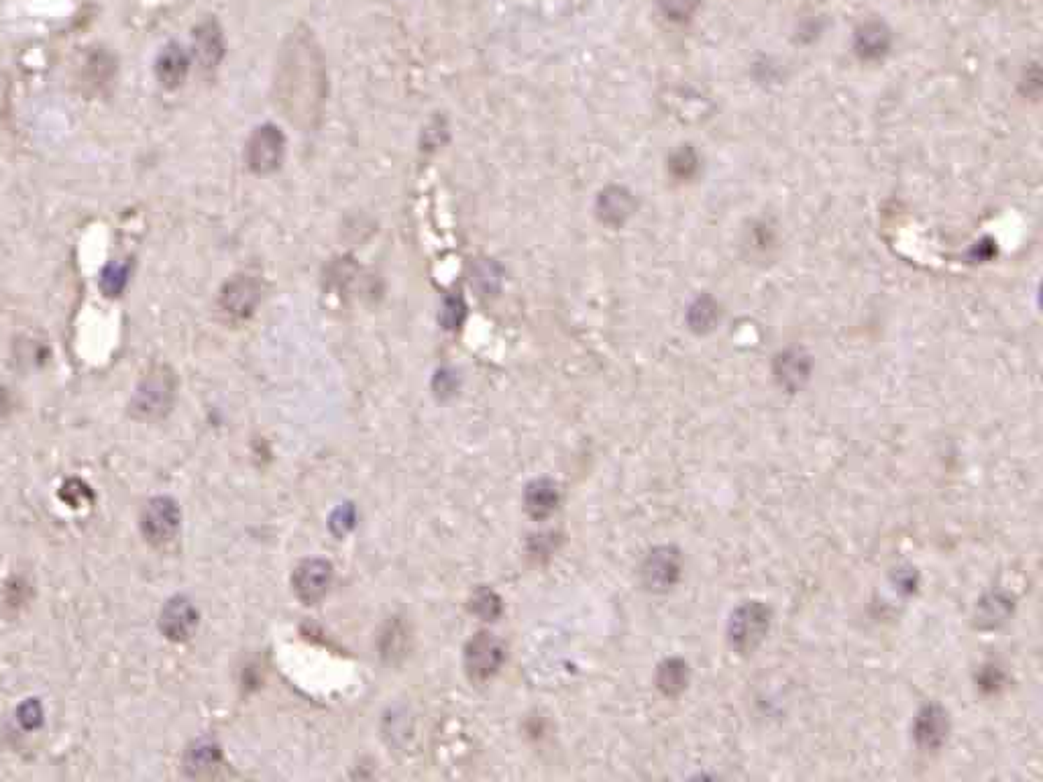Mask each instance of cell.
<instances>
[{"mask_svg":"<svg viewBox=\"0 0 1043 782\" xmlns=\"http://www.w3.org/2000/svg\"><path fill=\"white\" fill-rule=\"evenodd\" d=\"M286 153V137L276 125L259 127L245 149L249 170L255 174L276 172Z\"/></svg>","mask_w":1043,"mask_h":782,"instance_id":"obj_3","label":"cell"},{"mask_svg":"<svg viewBox=\"0 0 1043 782\" xmlns=\"http://www.w3.org/2000/svg\"><path fill=\"white\" fill-rule=\"evenodd\" d=\"M194 53H196V60L200 62V66L206 70L216 68L218 62L223 60V53H225L223 31L214 21H206L196 29Z\"/></svg>","mask_w":1043,"mask_h":782,"instance_id":"obj_13","label":"cell"},{"mask_svg":"<svg viewBox=\"0 0 1043 782\" xmlns=\"http://www.w3.org/2000/svg\"><path fill=\"white\" fill-rule=\"evenodd\" d=\"M950 732V719L948 713L940 705H927L919 711L915 719V742L923 750H936L940 748Z\"/></svg>","mask_w":1043,"mask_h":782,"instance_id":"obj_11","label":"cell"},{"mask_svg":"<svg viewBox=\"0 0 1043 782\" xmlns=\"http://www.w3.org/2000/svg\"><path fill=\"white\" fill-rule=\"evenodd\" d=\"M597 212L608 225H622L632 212V198L622 188H608L597 200Z\"/></svg>","mask_w":1043,"mask_h":782,"instance_id":"obj_15","label":"cell"},{"mask_svg":"<svg viewBox=\"0 0 1043 782\" xmlns=\"http://www.w3.org/2000/svg\"><path fill=\"white\" fill-rule=\"evenodd\" d=\"M190 70V58L184 51L182 45L170 43L166 49L159 53L155 62V76L161 86L166 88H178L186 80Z\"/></svg>","mask_w":1043,"mask_h":782,"instance_id":"obj_12","label":"cell"},{"mask_svg":"<svg viewBox=\"0 0 1043 782\" xmlns=\"http://www.w3.org/2000/svg\"><path fill=\"white\" fill-rule=\"evenodd\" d=\"M504 662V646L487 632L475 634L465 648V668L473 681H487Z\"/></svg>","mask_w":1043,"mask_h":782,"instance_id":"obj_6","label":"cell"},{"mask_svg":"<svg viewBox=\"0 0 1043 782\" xmlns=\"http://www.w3.org/2000/svg\"><path fill=\"white\" fill-rule=\"evenodd\" d=\"M198 628V611L186 597L168 601L161 611V632L174 642H186Z\"/></svg>","mask_w":1043,"mask_h":782,"instance_id":"obj_9","label":"cell"},{"mask_svg":"<svg viewBox=\"0 0 1043 782\" xmlns=\"http://www.w3.org/2000/svg\"><path fill=\"white\" fill-rule=\"evenodd\" d=\"M333 581V567L331 563L322 561V558H306L302 561L294 575H292V587L294 593L302 603H318Z\"/></svg>","mask_w":1043,"mask_h":782,"instance_id":"obj_7","label":"cell"},{"mask_svg":"<svg viewBox=\"0 0 1043 782\" xmlns=\"http://www.w3.org/2000/svg\"><path fill=\"white\" fill-rule=\"evenodd\" d=\"M1009 611H1011V605H1009L1007 597L991 595V597H986L980 603L978 620H980V624H984L988 628H995V626H999V624H1003L1007 620Z\"/></svg>","mask_w":1043,"mask_h":782,"instance_id":"obj_18","label":"cell"},{"mask_svg":"<svg viewBox=\"0 0 1043 782\" xmlns=\"http://www.w3.org/2000/svg\"><path fill=\"white\" fill-rule=\"evenodd\" d=\"M176 400V375L170 367H151L139 381L131 400V412L141 420L166 416Z\"/></svg>","mask_w":1043,"mask_h":782,"instance_id":"obj_2","label":"cell"},{"mask_svg":"<svg viewBox=\"0 0 1043 782\" xmlns=\"http://www.w3.org/2000/svg\"><path fill=\"white\" fill-rule=\"evenodd\" d=\"M809 375V365H807V359L801 357L799 353H785L779 361V377L785 385L789 387H797L801 385Z\"/></svg>","mask_w":1043,"mask_h":782,"instance_id":"obj_19","label":"cell"},{"mask_svg":"<svg viewBox=\"0 0 1043 782\" xmlns=\"http://www.w3.org/2000/svg\"><path fill=\"white\" fill-rule=\"evenodd\" d=\"M324 82L320 47L310 33H294L282 51L276 82L278 100L294 123L316 125L322 113Z\"/></svg>","mask_w":1043,"mask_h":782,"instance_id":"obj_1","label":"cell"},{"mask_svg":"<svg viewBox=\"0 0 1043 782\" xmlns=\"http://www.w3.org/2000/svg\"><path fill=\"white\" fill-rule=\"evenodd\" d=\"M559 506V487L551 479H536L524 491V508L536 518L544 520Z\"/></svg>","mask_w":1043,"mask_h":782,"instance_id":"obj_14","label":"cell"},{"mask_svg":"<svg viewBox=\"0 0 1043 782\" xmlns=\"http://www.w3.org/2000/svg\"><path fill=\"white\" fill-rule=\"evenodd\" d=\"M218 764H221V752L208 740H200L198 744H194L186 758V766L194 774H206L214 770Z\"/></svg>","mask_w":1043,"mask_h":782,"instance_id":"obj_17","label":"cell"},{"mask_svg":"<svg viewBox=\"0 0 1043 782\" xmlns=\"http://www.w3.org/2000/svg\"><path fill=\"white\" fill-rule=\"evenodd\" d=\"M261 298L259 282L251 275H237L223 288L221 306L235 318H247L255 312Z\"/></svg>","mask_w":1043,"mask_h":782,"instance_id":"obj_8","label":"cell"},{"mask_svg":"<svg viewBox=\"0 0 1043 782\" xmlns=\"http://www.w3.org/2000/svg\"><path fill=\"white\" fill-rule=\"evenodd\" d=\"M771 626V611L762 603L742 605L730 622V642L740 652H752L766 636Z\"/></svg>","mask_w":1043,"mask_h":782,"instance_id":"obj_4","label":"cell"},{"mask_svg":"<svg viewBox=\"0 0 1043 782\" xmlns=\"http://www.w3.org/2000/svg\"><path fill=\"white\" fill-rule=\"evenodd\" d=\"M681 575V558L673 548H658L650 552L642 567L644 583L654 591H665L677 583Z\"/></svg>","mask_w":1043,"mask_h":782,"instance_id":"obj_10","label":"cell"},{"mask_svg":"<svg viewBox=\"0 0 1043 782\" xmlns=\"http://www.w3.org/2000/svg\"><path fill=\"white\" fill-rule=\"evenodd\" d=\"M469 607H471V611L475 613L477 618H481L485 622L496 620L500 616V611H502L500 597L493 593L491 589H487V587H481V589H477L473 593V597L469 601Z\"/></svg>","mask_w":1043,"mask_h":782,"instance_id":"obj_20","label":"cell"},{"mask_svg":"<svg viewBox=\"0 0 1043 782\" xmlns=\"http://www.w3.org/2000/svg\"><path fill=\"white\" fill-rule=\"evenodd\" d=\"M689 683V668L683 660H667L658 670V687L667 695L681 693Z\"/></svg>","mask_w":1043,"mask_h":782,"instance_id":"obj_16","label":"cell"},{"mask_svg":"<svg viewBox=\"0 0 1043 782\" xmlns=\"http://www.w3.org/2000/svg\"><path fill=\"white\" fill-rule=\"evenodd\" d=\"M355 524V508L345 504L341 506L339 510H335V514L331 516V530L339 536H345Z\"/></svg>","mask_w":1043,"mask_h":782,"instance_id":"obj_23","label":"cell"},{"mask_svg":"<svg viewBox=\"0 0 1043 782\" xmlns=\"http://www.w3.org/2000/svg\"><path fill=\"white\" fill-rule=\"evenodd\" d=\"M129 282V265L111 263L100 275V288L106 296H119Z\"/></svg>","mask_w":1043,"mask_h":782,"instance_id":"obj_21","label":"cell"},{"mask_svg":"<svg viewBox=\"0 0 1043 782\" xmlns=\"http://www.w3.org/2000/svg\"><path fill=\"white\" fill-rule=\"evenodd\" d=\"M141 530L151 544H168L180 530V508L170 497L151 499L141 516Z\"/></svg>","mask_w":1043,"mask_h":782,"instance_id":"obj_5","label":"cell"},{"mask_svg":"<svg viewBox=\"0 0 1043 782\" xmlns=\"http://www.w3.org/2000/svg\"><path fill=\"white\" fill-rule=\"evenodd\" d=\"M465 318V304L461 298H449L443 306V312H441V320L445 324V328H457Z\"/></svg>","mask_w":1043,"mask_h":782,"instance_id":"obj_22","label":"cell"}]
</instances>
